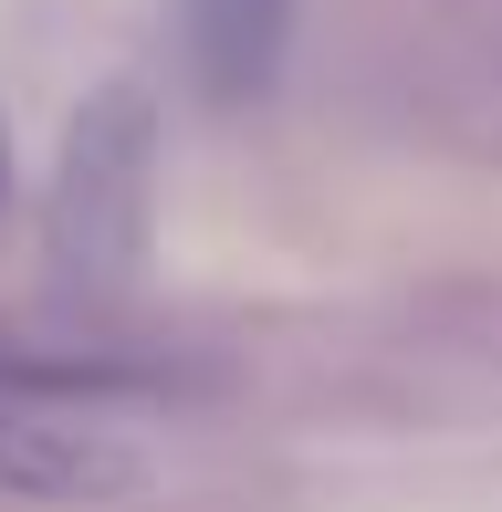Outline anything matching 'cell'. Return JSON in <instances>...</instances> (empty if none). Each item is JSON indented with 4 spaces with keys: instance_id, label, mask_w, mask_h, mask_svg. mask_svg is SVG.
Segmentation results:
<instances>
[{
    "instance_id": "7a4b0ae2",
    "label": "cell",
    "mask_w": 502,
    "mask_h": 512,
    "mask_svg": "<svg viewBox=\"0 0 502 512\" xmlns=\"http://www.w3.org/2000/svg\"><path fill=\"white\" fill-rule=\"evenodd\" d=\"M126 460L105 439L63 429V418H32V408H0V492H42V502H84V492H126Z\"/></svg>"
},
{
    "instance_id": "6da1fadb",
    "label": "cell",
    "mask_w": 502,
    "mask_h": 512,
    "mask_svg": "<svg viewBox=\"0 0 502 512\" xmlns=\"http://www.w3.org/2000/svg\"><path fill=\"white\" fill-rule=\"evenodd\" d=\"M42 251L74 293H126L147 272L157 251V95L147 84H105L63 126Z\"/></svg>"
},
{
    "instance_id": "3957f363",
    "label": "cell",
    "mask_w": 502,
    "mask_h": 512,
    "mask_svg": "<svg viewBox=\"0 0 502 512\" xmlns=\"http://www.w3.org/2000/svg\"><path fill=\"white\" fill-rule=\"evenodd\" d=\"M0 168H11V136H0Z\"/></svg>"
}]
</instances>
